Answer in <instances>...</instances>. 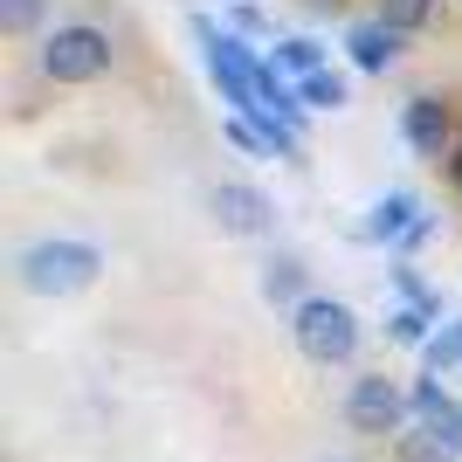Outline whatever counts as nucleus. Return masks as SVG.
<instances>
[{
  "label": "nucleus",
  "mask_w": 462,
  "mask_h": 462,
  "mask_svg": "<svg viewBox=\"0 0 462 462\" xmlns=\"http://www.w3.org/2000/svg\"><path fill=\"white\" fill-rule=\"evenodd\" d=\"M401 138L421 159H442V145H448V104H442V97H414V104L401 111Z\"/></svg>",
  "instance_id": "nucleus-8"
},
{
  "label": "nucleus",
  "mask_w": 462,
  "mask_h": 462,
  "mask_svg": "<svg viewBox=\"0 0 462 462\" xmlns=\"http://www.w3.org/2000/svg\"><path fill=\"white\" fill-rule=\"evenodd\" d=\"M193 35H200V49H208V77H214V90L235 104V117H249V111H263V69L270 62L255 56L242 35H228V28H214L208 14H193Z\"/></svg>",
  "instance_id": "nucleus-1"
},
{
  "label": "nucleus",
  "mask_w": 462,
  "mask_h": 462,
  "mask_svg": "<svg viewBox=\"0 0 462 462\" xmlns=\"http://www.w3.org/2000/svg\"><path fill=\"white\" fill-rule=\"evenodd\" d=\"M448 173H456V187H462V145H456V159H448Z\"/></svg>",
  "instance_id": "nucleus-19"
},
{
  "label": "nucleus",
  "mask_w": 462,
  "mask_h": 462,
  "mask_svg": "<svg viewBox=\"0 0 462 462\" xmlns=\"http://www.w3.org/2000/svg\"><path fill=\"white\" fill-rule=\"evenodd\" d=\"M310 7H338V0H310Z\"/></svg>",
  "instance_id": "nucleus-20"
},
{
  "label": "nucleus",
  "mask_w": 462,
  "mask_h": 462,
  "mask_svg": "<svg viewBox=\"0 0 462 462\" xmlns=\"http://www.w3.org/2000/svg\"><path fill=\"white\" fill-rule=\"evenodd\" d=\"M401 462H456V448H442L435 435L414 428V435H401Z\"/></svg>",
  "instance_id": "nucleus-17"
},
{
  "label": "nucleus",
  "mask_w": 462,
  "mask_h": 462,
  "mask_svg": "<svg viewBox=\"0 0 462 462\" xmlns=\"http://www.w3.org/2000/svg\"><path fill=\"white\" fill-rule=\"evenodd\" d=\"M297 97H304V111H346V104H352V90H346V77H338V69L304 77V83H297Z\"/></svg>",
  "instance_id": "nucleus-13"
},
{
  "label": "nucleus",
  "mask_w": 462,
  "mask_h": 462,
  "mask_svg": "<svg viewBox=\"0 0 462 462\" xmlns=\"http://www.w3.org/2000/svg\"><path fill=\"white\" fill-rule=\"evenodd\" d=\"M104 69H111V35L90 28V21H62L42 42V77L49 83H97Z\"/></svg>",
  "instance_id": "nucleus-4"
},
{
  "label": "nucleus",
  "mask_w": 462,
  "mask_h": 462,
  "mask_svg": "<svg viewBox=\"0 0 462 462\" xmlns=\"http://www.w3.org/2000/svg\"><path fill=\"white\" fill-rule=\"evenodd\" d=\"M407 414H414V393H401L386 373L352 380V393H346V421L359 428V435H401Z\"/></svg>",
  "instance_id": "nucleus-5"
},
{
  "label": "nucleus",
  "mask_w": 462,
  "mask_h": 462,
  "mask_svg": "<svg viewBox=\"0 0 462 462\" xmlns=\"http://www.w3.org/2000/svg\"><path fill=\"white\" fill-rule=\"evenodd\" d=\"M214 221L228 235H263L270 228V200L255 187H242V180H228V187H214Z\"/></svg>",
  "instance_id": "nucleus-7"
},
{
  "label": "nucleus",
  "mask_w": 462,
  "mask_h": 462,
  "mask_svg": "<svg viewBox=\"0 0 462 462\" xmlns=\"http://www.w3.org/2000/svg\"><path fill=\"white\" fill-rule=\"evenodd\" d=\"M297 290H304V263H297V255H270V263H263V297H270V304H290ZM297 304H304V297H297Z\"/></svg>",
  "instance_id": "nucleus-12"
},
{
  "label": "nucleus",
  "mask_w": 462,
  "mask_h": 462,
  "mask_svg": "<svg viewBox=\"0 0 462 462\" xmlns=\"http://www.w3.org/2000/svg\"><path fill=\"white\" fill-rule=\"evenodd\" d=\"M290 338H297V352L310 366H346L359 352V310L338 304V297H304L290 310Z\"/></svg>",
  "instance_id": "nucleus-3"
},
{
  "label": "nucleus",
  "mask_w": 462,
  "mask_h": 462,
  "mask_svg": "<svg viewBox=\"0 0 462 462\" xmlns=\"http://www.w3.org/2000/svg\"><path fill=\"white\" fill-rule=\"evenodd\" d=\"M428 14H435V0H380V21H386V28H401V35H414Z\"/></svg>",
  "instance_id": "nucleus-16"
},
{
  "label": "nucleus",
  "mask_w": 462,
  "mask_h": 462,
  "mask_svg": "<svg viewBox=\"0 0 462 462\" xmlns=\"http://www.w3.org/2000/svg\"><path fill=\"white\" fill-rule=\"evenodd\" d=\"M386 331H393V338H401V346H428V338H435V310H421V304H401L393 310V318H386Z\"/></svg>",
  "instance_id": "nucleus-14"
},
{
  "label": "nucleus",
  "mask_w": 462,
  "mask_h": 462,
  "mask_svg": "<svg viewBox=\"0 0 462 462\" xmlns=\"http://www.w3.org/2000/svg\"><path fill=\"white\" fill-rule=\"evenodd\" d=\"M35 21H42V0H0V28L7 35H28Z\"/></svg>",
  "instance_id": "nucleus-18"
},
{
  "label": "nucleus",
  "mask_w": 462,
  "mask_h": 462,
  "mask_svg": "<svg viewBox=\"0 0 462 462\" xmlns=\"http://www.w3.org/2000/svg\"><path fill=\"white\" fill-rule=\"evenodd\" d=\"M428 214H421V200L407 187H393V193H380L373 200V221H366V235L373 242H414V228H421Z\"/></svg>",
  "instance_id": "nucleus-9"
},
{
  "label": "nucleus",
  "mask_w": 462,
  "mask_h": 462,
  "mask_svg": "<svg viewBox=\"0 0 462 462\" xmlns=\"http://www.w3.org/2000/svg\"><path fill=\"white\" fill-rule=\"evenodd\" d=\"M414 428H421V435H435L442 448H456V456H462V407L448 401L435 380L414 386Z\"/></svg>",
  "instance_id": "nucleus-6"
},
{
  "label": "nucleus",
  "mask_w": 462,
  "mask_h": 462,
  "mask_svg": "<svg viewBox=\"0 0 462 462\" xmlns=\"http://www.w3.org/2000/svg\"><path fill=\"white\" fill-rule=\"evenodd\" d=\"M421 359H428V373H448V366H462V318H448L435 338L421 346Z\"/></svg>",
  "instance_id": "nucleus-15"
},
{
  "label": "nucleus",
  "mask_w": 462,
  "mask_h": 462,
  "mask_svg": "<svg viewBox=\"0 0 462 462\" xmlns=\"http://www.w3.org/2000/svg\"><path fill=\"white\" fill-rule=\"evenodd\" d=\"M276 69H283L290 83H304V77H318V69H331V62H325V49L310 35H283L276 42Z\"/></svg>",
  "instance_id": "nucleus-11"
},
{
  "label": "nucleus",
  "mask_w": 462,
  "mask_h": 462,
  "mask_svg": "<svg viewBox=\"0 0 462 462\" xmlns=\"http://www.w3.org/2000/svg\"><path fill=\"white\" fill-rule=\"evenodd\" d=\"M346 49H352V62H359V69H373V77H380L386 62L401 56V28H386V21L373 14V21H359V28L346 35Z\"/></svg>",
  "instance_id": "nucleus-10"
},
{
  "label": "nucleus",
  "mask_w": 462,
  "mask_h": 462,
  "mask_svg": "<svg viewBox=\"0 0 462 462\" xmlns=\"http://www.w3.org/2000/svg\"><path fill=\"white\" fill-rule=\"evenodd\" d=\"M325 462H346V456H325Z\"/></svg>",
  "instance_id": "nucleus-21"
},
{
  "label": "nucleus",
  "mask_w": 462,
  "mask_h": 462,
  "mask_svg": "<svg viewBox=\"0 0 462 462\" xmlns=\"http://www.w3.org/2000/svg\"><path fill=\"white\" fill-rule=\"evenodd\" d=\"M14 270H21V290H35V297H77L104 276V255L90 242H28Z\"/></svg>",
  "instance_id": "nucleus-2"
}]
</instances>
